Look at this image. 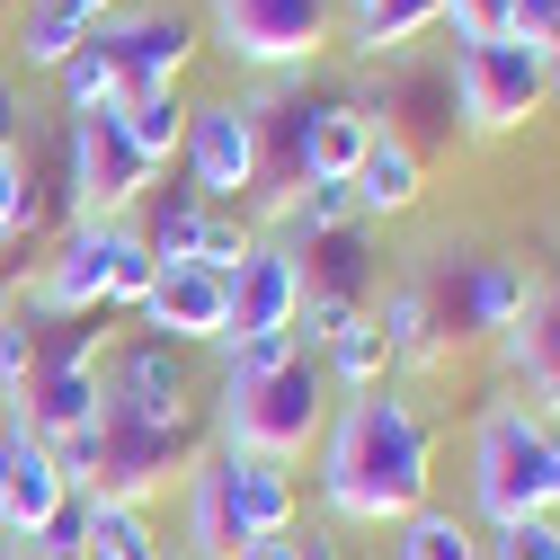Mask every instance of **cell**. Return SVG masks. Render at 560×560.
<instances>
[{
	"label": "cell",
	"instance_id": "d590c367",
	"mask_svg": "<svg viewBox=\"0 0 560 560\" xmlns=\"http://www.w3.org/2000/svg\"><path fill=\"white\" fill-rule=\"evenodd\" d=\"M19 125H27V107H19V90H10V81H0V152L19 143Z\"/></svg>",
	"mask_w": 560,
	"mask_h": 560
},
{
	"label": "cell",
	"instance_id": "60d3db41",
	"mask_svg": "<svg viewBox=\"0 0 560 560\" xmlns=\"http://www.w3.org/2000/svg\"><path fill=\"white\" fill-rule=\"evenodd\" d=\"M347 10H357V0H347Z\"/></svg>",
	"mask_w": 560,
	"mask_h": 560
},
{
	"label": "cell",
	"instance_id": "d6a6232c",
	"mask_svg": "<svg viewBox=\"0 0 560 560\" xmlns=\"http://www.w3.org/2000/svg\"><path fill=\"white\" fill-rule=\"evenodd\" d=\"M445 27L471 45V36H508V0H445Z\"/></svg>",
	"mask_w": 560,
	"mask_h": 560
},
{
	"label": "cell",
	"instance_id": "5bb4252c",
	"mask_svg": "<svg viewBox=\"0 0 560 560\" xmlns=\"http://www.w3.org/2000/svg\"><path fill=\"white\" fill-rule=\"evenodd\" d=\"M214 463H223V499H232L241 542H249V534H294V525H303V480H294V463H276V454H232V445H214Z\"/></svg>",
	"mask_w": 560,
	"mask_h": 560
},
{
	"label": "cell",
	"instance_id": "7402d4cb",
	"mask_svg": "<svg viewBox=\"0 0 560 560\" xmlns=\"http://www.w3.org/2000/svg\"><path fill=\"white\" fill-rule=\"evenodd\" d=\"M320 374H329V392H338V400H347V392H374V383H392V347H383L374 312L320 347Z\"/></svg>",
	"mask_w": 560,
	"mask_h": 560
},
{
	"label": "cell",
	"instance_id": "83f0119b",
	"mask_svg": "<svg viewBox=\"0 0 560 560\" xmlns=\"http://www.w3.org/2000/svg\"><path fill=\"white\" fill-rule=\"evenodd\" d=\"M152 276H161V258L143 249V232H133V214H125V223H116V276H107V312H143Z\"/></svg>",
	"mask_w": 560,
	"mask_h": 560
},
{
	"label": "cell",
	"instance_id": "836d02e7",
	"mask_svg": "<svg viewBox=\"0 0 560 560\" xmlns=\"http://www.w3.org/2000/svg\"><path fill=\"white\" fill-rule=\"evenodd\" d=\"M232 560H303V525H294V534H249Z\"/></svg>",
	"mask_w": 560,
	"mask_h": 560
},
{
	"label": "cell",
	"instance_id": "8992f818",
	"mask_svg": "<svg viewBox=\"0 0 560 560\" xmlns=\"http://www.w3.org/2000/svg\"><path fill=\"white\" fill-rule=\"evenodd\" d=\"M205 27L241 72H303L338 36V0H205Z\"/></svg>",
	"mask_w": 560,
	"mask_h": 560
},
{
	"label": "cell",
	"instance_id": "d4e9b609",
	"mask_svg": "<svg viewBox=\"0 0 560 560\" xmlns=\"http://www.w3.org/2000/svg\"><path fill=\"white\" fill-rule=\"evenodd\" d=\"M62 107H72V116H107V107H125V81H116V62H107V45L90 36L72 62H62Z\"/></svg>",
	"mask_w": 560,
	"mask_h": 560
},
{
	"label": "cell",
	"instance_id": "f1b7e54d",
	"mask_svg": "<svg viewBox=\"0 0 560 560\" xmlns=\"http://www.w3.org/2000/svg\"><path fill=\"white\" fill-rule=\"evenodd\" d=\"M27 374H36V320L27 303H0V409H19Z\"/></svg>",
	"mask_w": 560,
	"mask_h": 560
},
{
	"label": "cell",
	"instance_id": "1f68e13d",
	"mask_svg": "<svg viewBox=\"0 0 560 560\" xmlns=\"http://www.w3.org/2000/svg\"><path fill=\"white\" fill-rule=\"evenodd\" d=\"M508 36H525V45H560V0H508Z\"/></svg>",
	"mask_w": 560,
	"mask_h": 560
},
{
	"label": "cell",
	"instance_id": "4316f807",
	"mask_svg": "<svg viewBox=\"0 0 560 560\" xmlns=\"http://www.w3.org/2000/svg\"><path fill=\"white\" fill-rule=\"evenodd\" d=\"M36 223H45L36 161H27V143H10V152H0V241H19V232H36Z\"/></svg>",
	"mask_w": 560,
	"mask_h": 560
},
{
	"label": "cell",
	"instance_id": "3957f363",
	"mask_svg": "<svg viewBox=\"0 0 560 560\" xmlns=\"http://www.w3.org/2000/svg\"><path fill=\"white\" fill-rule=\"evenodd\" d=\"M409 285H418V303H428V329H436L445 357H463V347H499L525 320V303L542 294L516 258H480V249H436V267L409 276Z\"/></svg>",
	"mask_w": 560,
	"mask_h": 560
},
{
	"label": "cell",
	"instance_id": "9a60e30c",
	"mask_svg": "<svg viewBox=\"0 0 560 560\" xmlns=\"http://www.w3.org/2000/svg\"><path fill=\"white\" fill-rule=\"evenodd\" d=\"M347 196H357V223H392V214H409V205L428 196V161H418V143L383 125L374 152L357 161V178H347Z\"/></svg>",
	"mask_w": 560,
	"mask_h": 560
},
{
	"label": "cell",
	"instance_id": "7c38bea8",
	"mask_svg": "<svg viewBox=\"0 0 560 560\" xmlns=\"http://www.w3.org/2000/svg\"><path fill=\"white\" fill-rule=\"evenodd\" d=\"M98 45L116 62L125 98L133 90H178V72L196 62V19H178V10H125V19L98 27Z\"/></svg>",
	"mask_w": 560,
	"mask_h": 560
},
{
	"label": "cell",
	"instance_id": "6da1fadb",
	"mask_svg": "<svg viewBox=\"0 0 560 560\" xmlns=\"http://www.w3.org/2000/svg\"><path fill=\"white\" fill-rule=\"evenodd\" d=\"M436 489V428L400 383L347 392L320 428V508L338 525H374L392 534L400 516L428 508Z\"/></svg>",
	"mask_w": 560,
	"mask_h": 560
},
{
	"label": "cell",
	"instance_id": "f546056e",
	"mask_svg": "<svg viewBox=\"0 0 560 560\" xmlns=\"http://www.w3.org/2000/svg\"><path fill=\"white\" fill-rule=\"evenodd\" d=\"M480 560H560V516H516V525H489Z\"/></svg>",
	"mask_w": 560,
	"mask_h": 560
},
{
	"label": "cell",
	"instance_id": "7a4b0ae2",
	"mask_svg": "<svg viewBox=\"0 0 560 560\" xmlns=\"http://www.w3.org/2000/svg\"><path fill=\"white\" fill-rule=\"evenodd\" d=\"M329 374H320V357L312 347H294L276 374H249V383H232L223 374V409H214V445H232V454H276V463H303L312 445H320V428H329Z\"/></svg>",
	"mask_w": 560,
	"mask_h": 560
},
{
	"label": "cell",
	"instance_id": "ac0fdd59",
	"mask_svg": "<svg viewBox=\"0 0 560 560\" xmlns=\"http://www.w3.org/2000/svg\"><path fill=\"white\" fill-rule=\"evenodd\" d=\"M178 499H187V560H232L241 551V525H232V499H223V463L205 454L187 480H178Z\"/></svg>",
	"mask_w": 560,
	"mask_h": 560
},
{
	"label": "cell",
	"instance_id": "ab89813d",
	"mask_svg": "<svg viewBox=\"0 0 560 560\" xmlns=\"http://www.w3.org/2000/svg\"><path fill=\"white\" fill-rule=\"evenodd\" d=\"M0 267H10V241H0Z\"/></svg>",
	"mask_w": 560,
	"mask_h": 560
},
{
	"label": "cell",
	"instance_id": "8fae6325",
	"mask_svg": "<svg viewBox=\"0 0 560 560\" xmlns=\"http://www.w3.org/2000/svg\"><path fill=\"white\" fill-rule=\"evenodd\" d=\"M223 285H232L223 338H294V312H303V294H312V267H303L285 241H258ZM223 338H214V347H223Z\"/></svg>",
	"mask_w": 560,
	"mask_h": 560
},
{
	"label": "cell",
	"instance_id": "52a82bcc",
	"mask_svg": "<svg viewBox=\"0 0 560 560\" xmlns=\"http://www.w3.org/2000/svg\"><path fill=\"white\" fill-rule=\"evenodd\" d=\"M454 107H463L471 133H508V125H525L534 107H551V90H542V45H525V36H471V45L454 54Z\"/></svg>",
	"mask_w": 560,
	"mask_h": 560
},
{
	"label": "cell",
	"instance_id": "4dcf8cb0",
	"mask_svg": "<svg viewBox=\"0 0 560 560\" xmlns=\"http://www.w3.org/2000/svg\"><path fill=\"white\" fill-rule=\"evenodd\" d=\"M258 249V232L241 223V214H205V241H196V267H214V276H232L241 258Z\"/></svg>",
	"mask_w": 560,
	"mask_h": 560
},
{
	"label": "cell",
	"instance_id": "9c48e42d",
	"mask_svg": "<svg viewBox=\"0 0 560 560\" xmlns=\"http://www.w3.org/2000/svg\"><path fill=\"white\" fill-rule=\"evenodd\" d=\"M107 418H143V428H178V418H196V374H187V347L170 338H125L107 347Z\"/></svg>",
	"mask_w": 560,
	"mask_h": 560
},
{
	"label": "cell",
	"instance_id": "603a6c76",
	"mask_svg": "<svg viewBox=\"0 0 560 560\" xmlns=\"http://www.w3.org/2000/svg\"><path fill=\"white\" fill-rule=\"evenodd\" d=\"M116 116H125L133 152H143L152 170H161V161H170V152L187 143V98H178V90H133V98H125Z\"/></svg>",
	"mask_w": 560,
	"mask_h": 560
},
{
	"label": "cell",
	"instance_id": "e575fe53",
	"mask_svg": "<svg viewBox=\"0 0 560 560\" xmlns=\"http://www.w3.org/2000/svg\"><path fill=\"white\" fill-rule=\"evenodd\" d=\"M45 10H62V19H72V27H90V36H98V27L116 19V0H45Z\"/></svg>",
	"mask_w": 560,
	"mask_h": 560
},
{
	"label": "cell",
	"instance_id": "d6986e66",
	"mask_svg": "<svg viewBox=\"0 0 560 560\" xmlns=\"http://www.w3.org/2000/svg\"><path fill=\"white\" fill-rule=\"evenodd\" d=\"M205 214H214V205H196L187 187H161V196H143V249L161 258V267H196V241H205Z\"/></svg>",
	"mask_w": 560,
	"mask_h": 560
},
{
	"label": "cell",
	"instance_id": "ffe728a7",
	"mask_svg": "<svg viewBox=\"0 0 560 560\" xmlns=\"http://www.w3.org/2000/svg\"><path fill=\"white\" fill-rule=\"evenodd\" d=\"M428 27H445V0H357V45L365 62H383V54H400V45H418Z\"/></svg>",
	"mask_w": 560,
	"mask_h": 560
},
{
	"label": "cell",
	"instance_id": "e0dca14e",
	"mask_svg": "<svg viewBox=\"0 0 560 560\" xmlns=\"http://www.w3.org/2000/svg\"><path fill=\"white\" fill-rule=\"evenodd\" d=\"M374 133H383V125H374L365 107L320 98V107H312V143H303V178H338V187H347V178H357V161L374 152Z\"/></svg>",
	"mask_w": 560,
	"mask_h": 560
},
{
	"label": "cell",
	"instance_id": "44dd1931",
	"mask_svg": "<svg viewBox=\"0 0 560 560\" xmlns=\"http://www.w3.org/2000/svg\"><path fill=\"white\" fill-rule=\"evenodd\" d=\"M392 560H480V525L428 499L418 516H400V525H392Z\"/></svg>",
	"mask_w": 560,
	"mask_h": 560
},
{
	"label": "cell",
	"instance_id": "484cf974",
	"mask_svg": "<svg viewBox=\"0 0 560 560\" xmlns=\"http://www.w3.org/2000/svg\"><path fill=\"white\" fill-rule=\"evenodd\" d=\"M90 516H98V499L90 489H72L36 534H27V560H90Z\"/></svg>",
	"mask_w": 560,
	"mask_h": 560
},
{
	"label": "cell",
	"instance_id": "5b68a950",
	"mask_svg": "<svg viewBox=\"0 0 560 560\" xmlns=\"http://www.w3.org/2000/svg\"><path fill=\"white\" fill-rule=\"evenodd\" d=\"M205 454V418H178V428H143V418H107L98 409V463H90V499L107 508H152L170 480H187Z\"/></svg>",
	"mask_w": 560,
	"mask_h": 560
},
{
	"label": "cell",
	"instance_id": "2e32d148",
	"mask_svg": "<svg viewBox=\"0 0 560 560\" xmlns=\"http://www.w3.org/2000/svg\"><path fill=\"white\" fill-rule=\"evenodd\" d=\"M499 357L525 374V409H542L551 428H560V285L525 303V320L499 338Z\"/></svg>",
	"mask_w": 560,
	"mask_h": 560
},
{
	"label": "cell",
	"instance_id": "f35d334b",
	"mask_svg": "<svg viewBox=\"0 0 560 560\" xmlns=\"http://www.w3.org/2000/svg\"><path fill=\"white\" fill-rule=\"evenodd\" d=\"M0 560H27V542H10V534H0Z\"/></svg>",
	"mask_w": 560,
	"mask_h": 560
},
{
	"label": "cell",
	"instance_id": "277c9868",
	"mask_svg": "<svg viewBox=\"0 0 560 560\" xmlns=\"http://www.w3.org/2000/svg\"><path fill=\"white\" fill-rule=\"evenodd\" d=\"M551 418L525 409L516 392H499L471 428V516L480 534L489 525H516V516H542V489H551Z\"/></svg>",
	"mask_w": 560,
	"mask_h": 560
},
{
	"label": "cell",
	"instance_id": "8d00e7d4",
	"mask_svg": "<svg viewBox=\"0 0 560 560\" xmlns=\"http://www.w3.org/2000/svg\"><path fill=\"white\" fill-rule=\"evenodd\" d=\"M542 516H560V436H551V489H542Z\"/></svg>",
	"mask_w": 560,
	"mask_h": 560
},
{
	"label": "cell",
	"instance_id": "ba28073f",
	"mask_svg": "<svg viewBox=\"0 0 560 560\" xmlns=\"http://www.w3.org/2000/svg\"><path fill=\"white\" fill-rule=\"evenodd\" d=\"M178 161H187V196H196V205L241 214V205L258 196V107H241V98H205V107H187V143H178Z\"/></svg>",
	"mask_w": 560,
	"mask_h": 560
},
{
	"label": "cell",
	"instance_id": "cb8c5ba5",
	"mask_svg": "<svg viewBox=\"0 0 560 560\" xmlns=\"http://www.w3.org/2000/svg\"><path fill=\"white\" fill-rule=\"evenodd\" d=\"M90 560H170V542H161L152 508H107V499H98V516H90Z\"/></svg>",
	"mask_w": 560,
	"mask_h": 560
},
{
	"label": "cell",
	"instance_id": "4fadbf2b",
	"mask_svg": "<svg viewBox=\"0 0 560 560\" xmlns=\"http://www.w3.org/2000/svg\"><path fill=\"white\" fill-rule=\"evenodd\" d=\"M133 320H143V338H170V347H214L232 320V285L214 267H161Z\"/></svg>",
	"mask_w": 560,
	"mask_h": 560
},
{
	"label": "cell",
	"instance_id": "74e56055",
	"mask_svg": "<svg viewBox=\"0 0 560 560\" xmlns=\"http://www.w3.org/2000/svg\"><path fill=\"white\" fill-rule=\"evenodd\" d=\"M303 560H338V542L329 534H303Z\"/></svg>",
	"mask_w": 560,
	"mask_h": 560
},
{
	"label": "cell",
	"instance_id": "30bf717a",
	"mask_svg": "<svg viewBox=\"0 0 560 560\" xmlns=\"http://www.w3.org/2000/svg\"><path fill=\"white\" fill-rule=\"evenodd\" d=\"M107 276H116V223H90V214L62 223L36 294H27V320H90V312H107Z\"/></svg>",
	"mask_w": 560,
	"mask_h": 560
}]
</instances>
